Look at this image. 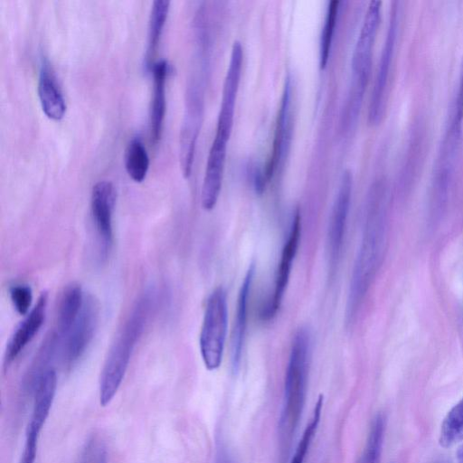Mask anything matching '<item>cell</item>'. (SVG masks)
I'll list each match as a JSON object with an SVG mask.
<instances>
[{
	"label": "cell",
	"instance_id": "1",
	"mask_svg": "<svg viewBox=\"0 0 463 463\" xmlns=\"http://www.w3.org/2000/svg\"><path fill=\"white\" fill-rule=\"evenodd\" d=\"M374 190L366 208L363 235L350 281L346 317L352 320L365 297L384 257L387 212L384 197Z\"/></svg>",
	"mask_w": 463,
	"mask_h": 463
},
{
	"label": "cell",
	"instance_id": "2",
	"mask_svg": "<svg viewBox=\"0 0 463 463\" xmlns=\"http://www.w3.org/2000/svg\"><path fill=\"white\" fill-rule=\"evenodd\" d=\"M310 334L299 328L292 340L284 382V396L279 417L280 434L289 439L295 432L304 410L308 382Z\"/></svg>",
	"mask_w": 463,
	"mask_h": 463
},
{
	"label": "cell",
	"instance_id": "3",
	"mask_svg": "<svg viewBox=\"0 0 463 463\" xmlns=\"http://www.w3.org/2000/svg\"><path fill=\"white\" fill-rule=\"evenodd\" d=\"M463 61L460 66L457 90L454 94L449 121L438 153L433 174V193L442 204L448 194L461 143L463 125Z\"/></svg>",
	"mask_w": 463,
	"mask_h": 463
},
{
	"label": "cell",
	"instance_id": "4",
	"mask_svg": "<svg viewBox=\"0 0 463 463\" xmlns=\"http://www.w3.org/2000/svg\"><path fill=\"white\" fill-rule=\"evenodd\" d=\"M146 326L140 321L128 317L116 341L111 345L105 360L99 387V403H110L121 385L135 345L141 337Z\"/></svg>",
	"mask_w": 463,
	"mask_h": 463
},
{
	"label": "cell",
	"instance_id": "5",
	"mask_svg": "<svg viewBox=\"0 0 463 463\" xmlns=\"http://www.w3.org/2000/svg\"><path fill=\"white\" fill-rule=\"evenodd\" d=\"M228 326L226 292L216 288L209 296L200 334V351L205 367L216 370L222 364Z\"/></svg>",
	"mask_w": 463,
	"mask_h": 463
},
{
	"label": "cell",
	"instance_id": "6",
	"mask_svg": "<svg viewBox=\"0 0 463 463\" xmlns=\"http://www.w3.org/2000/svg\"><path fill=\"white\" fill-rule=\"evenodd\" d=\"M32 414L25 431V440L19 463H34L41 430L50 414L57 388V375L52 368L46 370L34 385Z\"/></svg>",
	"mask_w": 463,
	"mask_h": 463
},
{
	"label": "cell",
	"instance_id": "7",
	"mask_svg": "<svg viewBox=\"0 0 463 463\" xmlns=\"http://www.w3.org/2000/svg\"><path fill=\"white\" fill-rule=\"evenodd\" d=\"M201 80L197 75L189 81L186 91L185 109L180 130L179 159L184 178L190 176L194 163L196 140L203 113V94Z\"/></svg>",
	"mask_w": 463,
	"mask_h": 463
},
{
	"label": "cell",
	"instance_id": "8",
	"mask_svg": "<svg viewBox=\"0 0 463 463\" xmlns=\"http://www.w3.org/2000/svg\"><path fill=\"white\" fill-rule=\"evenodd\" d=\"M381 5L369 3L352 55V85L366 89L372 68L373 50L381 19Z\"/></svg>",
	"mask_w": 463,
	"mask_h": 463
},
{
	"label": "cell",
	"instance_id": "9",
	"mask_svg": "<svg viewBox=\"0 0 463 463\" xmlns=\"http://www.w3.org/2000/svg\"><path fill=\"white\" fill-rule=\"evenodd\" d=\"M117 193L113 184L107 180L97 182L91 191L90 208L96 228L99 258L107 260L113 242V213Z\"/></svg>",
	"mask_w": 463,
	"mask_h": 463
},
{
	"label": "cell",
	"instance_id": "10",
	"mask_svg": "<svg viewBox=\"0 0 463 463\" xmlns=\"http://www.w3.org/2000/svg\"><path fill=\"white\" fill-rule=\"evenodd\" d=\"M99 306L92 296H85L81 311L64 336L63 357L72 365L83 355L92 341L98 326Z\"/></svg>",
	"mask_w": 463,
	"mask_h": 463
},
{
	"label": "cell",
	"instance_id": "11",
	"mask_svg": "<svg viewBox=\"0 0 463 463\" xmlns=\"http://www.w3.org/2000/svg\"><path fill=\"white\" fill-rule=\"evenodd\" d=\"M393 4L369 106L368 118L371 124L379 123L384 109L385 93L399 27L398 4Z\"/></svg>",
	"mask_w": 463,
	"mask_h": 463
},
{
	"label": "cell",
	"instance_id": "12",
	"mask_svg": "<svg viewBox=\"0 0 463 463\" xmlns=\"http://www.w3.org/2000/svg\"><path fill=\"white\" fill-rule=\"evenodd\" d=\"M300 234L301 217L299 211L297 210L294 213L291 221L287 241L282 249L279 267L276 272L272 296H270L265 307H262L260 313V317L263 320L272 319L280 307L285 289L289 279L293 260L298 251Z\"/></svg>",
	"mask_w": 463,
	"mask_h": 463
},
{
	"label": "cell",
	"instance_id": "13",
	"mask_svg": "<svg viewBox=\"0 0 463 463\" xmlns=\"http://www.w3.org/2000/svg\"><path fill=\"white\" fill-rule=\"evenodd\" d=\"M243 49L240 41H234L225 74L216 133L229 139L234 118L236 96L241 74Z\"/></svg>",
	"mask_w": 463,
	"mask_h": 463
},
{
	"label": "cell",
	"instance_id": "14",
	"mask_svg": "<svg viewBox=\"0 0 463 463\" xmlns=\"http://www.w3.org/2000/svg\"><path fill=\"white\" fill-rule=\"evenodd\" d=\"M352 194V175L345 171L333 204L328 226V251L331 268H334L341 254Z\"/></svg>",
	"mask_w": 463,
	"mask_h": 463
},
{
	"label": "cell",
	"instance_id": "15",
	"mask_svg": "<svg viewBox=\"0 0 463 463\" xmlns=\"http://www.w3.org/2000/svg\"><path fill=\"white\" fill-rule=\"evenodd\" d=\"M228 138L215 134L207 158L202 186V206L212 210L219 198L222 188Z\"/></svg>",
	"mask_w": 463,
	"mask_h": 463
},
{
	"label": "cell",
	"instance_id": "16",
	"mask_svg": "<svg viewBox=\"0 0 463 463\" xmlns=\"http://www.w3.org/2000/svg\"><path fill=\"white\" fill-rule=\"evenodd\" d=\"M47 302L48 294L43 292L34 307L15 328L5 348L4 359L5 369L16 359L42 327L45 319Z\"/></svg>",
	"mask_w": 463,
	"mask_h": 463
},
{
	"label": "cell",
	"instance_id": "17",
	"mask_svg": "<svg viewBox=\"0 0 463 463\" xmlns=\"http://www.w3.org/2000/svg\"><path fill=\"white\" fill-rule=\"evenodd\" d=\"M290 98L291 85L288 78L282 93L280 107L278 112L274 139L270 156L263 172L265 182H269L282 160L290 139Z\"/></svg>",
	"mask_w": 463,
	"mask_h": 463
},
{
	"label": "cell",
	"instance_id": "18",
	"mask_svg": "<svg viewBox=\"0 0 463 463\" xmlns=\"http://www.w3.org/2000/svg\"><path fill=\"white\" fill-rule=\"evenodd\" d=\"M153 90L150 106V137L153 144L161 138L165 115V81L168 64L165 60L154 62L152 67Z\"/></svg>",
	"mask_w": 463,
	"mask_h": 463
},
{
	"label": "cell",
	"instance_id": "19",
	"mask_svg": "<svg viewBox=\"0 0 463 463\" xmlns=\"http://www.w3.org/2000/svg\"><path fill=\"white\" fill-rule=\"evenodd\" d=\"M255 266L251 264L241 286L236 309V317L232 337V362L233 370H237L242 354L243 343L247 328L249 296L253 281Z\"/></svg>",
	"mask_w": 463,
	"mask_h": 463
},
{
	"label": "cell",
	"instance_id": "20",
	"mask_svg": "<svg viewBox=\"0 0 463 463\" xmlns=\"http://www.w3.org/2000/svg\"><path fill=\"white\" fill-rule=\"evenodd\" d=\"M38 96L44 114L51 119L64 117L66 103L50 64L43 61L38 80Z\"/></svg>",
	"mask_w": 463,
	"mask_h": 463
},
{
	"label": "cell",
	"instance_id": "21",
	"mask_svg": "<svg viewBox=\"0 0 463 463\" xmlns=\"http://www.w3.org/2000/svg\"><path fill=\"white\" fill-rule=\"evenodd\" d=\"M84 298L80 286L75 283L69 285L62 293L59 305L56 331L61 339L68 334L79 317Z\"/></svg>",
	"mask_w": 463,
	"mask_h": 463
},
{
	"label": "cell",
	"instance_id": "22",
	"mask_svg": "<svg viewBox=\"0 0 463 463\" xmlns=\"http://www.w3.org/2000/svg\"><path fill=\"white\" fill-rule=\"evenodd\" d=\"M170 2L167 0H155L151 5L148 24L147 48L146 63L152 67V59L158 48L164 26L167 18Z\"/></svg>",
	"mask_w": 463,
	"mask_h": 463
},
{
	"label": "cell",
	"instance_id": "23",
	"mask_svg": "<svg viewBox=\"0 0 463 463\" xmlns=\"http://www.w3.org/2000/svg\"><path fill=\"white\" fill-rule=\"evenodd\" d=\"M125 168L129 177L137 182H142L149 168V157L146 146L137 138H132L125 151Z\"/></svg>",
	"mask_w": 463,
	"mask_h": 463
},
{
	"label": "cell",
	"instance_id": "24",
	"mask_svg": "<svg viewBox=\"0 0 463 463\" xmlns=\"http://www.w3.org/2000/svg\"><path fill=\"white\" fill-rule=\"evenodd\" d=\"M463 440V397L445 416L439 430V443L449 448Z\"/></svg>",
	"mask_w": 463,
	"mask_h": 463
},
{
	"label": "cell",
	"instance_id": "25",
	"mask_svg": "<svg viewBox=\"0 0 463 463\" xmlns=\"http://www.w3.org/2000/svg\"><path fill=\"white\" fill-rule=\"evenodd\" d=\"M385 418L377 414L372 421L364 451L357 463H381Z\"/></svg>",
	"mask_w": 463,
	"mask_h": 463
},
{
	"label": "cell",
	"instance_id": "26",
	"mask_svg": "<svg viewBox=\"0 0 463 463\" xmlns=\"http://www.w3.org/2000/svg\"><path fill=\"white\" fill-rule=\"evenodd\" d=\"M323 407V396L320 395L316 402L311 418L299 439L290 463H304L312 440L316 435L320 421Z\"/></svg>",
	"mask_w": 463,
	"mask_h": 463
},
{
	"label": "cell",
	"instance_id": "27",
	"mask_svg": "<svg viewBox=\"0 0 463 463\" xmlns=\"http://www.w3.org/2000/svg\"><path fill=\"white\" fill-rule=\"evenodd\" d=\"M339 0H331L328 4L326 15L320 37L319 64L324 68L328 60L330 47L336 22Z\"/></svg>",
	"mask_w": 463,
	"mask_h": 463
},
{
	"label": "cell",
	"instance_id": "28",
	"mask_svg": "<svg viewBox=\"0 0 463 463\" xmlns=\"http://www.w3.org/2000/svg\"><path fill=\"white\" fill-rule=\"evenodd\" d=\"M10 298L15 311L26 316L33 301L32 288L28 285L16 284L10 288Z\"/></svg>",
	"mask_w": 463,
	"mask_h": 463
},
{
	"label": "cell",
	"instance_id": "29",
	"mask_svg": "<svg viewBox=\"0 0 463 463\" xmlns=\"http://www.w3.org/2000/svg\"><path fill=\"white\" fill-rule=\"evenodd\" d=\"M456 459L457 463H463V444L457 449Z\"/></svg>",
	"mask_w": 463,
	"mask_h": 463
},
{
	"label": "cell",
	"instance_id": "30",
	"mask_svg": "<svg viewBox=\"0 0 463 463\" xmlns=\"http://www.w3.org/2000/svg\"><path fill=\"white\" fill-rule=\"evenodd\" d=\"M97 463H107L106 453L103 449H100L98 454Z\"/></svg>",
	"mask_w": 463,
	"mask_h": 463
},
{
	"label": "cell",
	"instance_id": "31",
	"mask_svg": "<svg viewBox=\"0 0 463 463\" xmlns=\"http://www.w3.org/2000/svg\"><path fill=\"white\" fill-rule=\"evenodd\" d=\"M219 463H229V461L226 458H222Z\"/></svg>",
	"mask_w": 463,
	"mask_h": 463
}]
</instances>
